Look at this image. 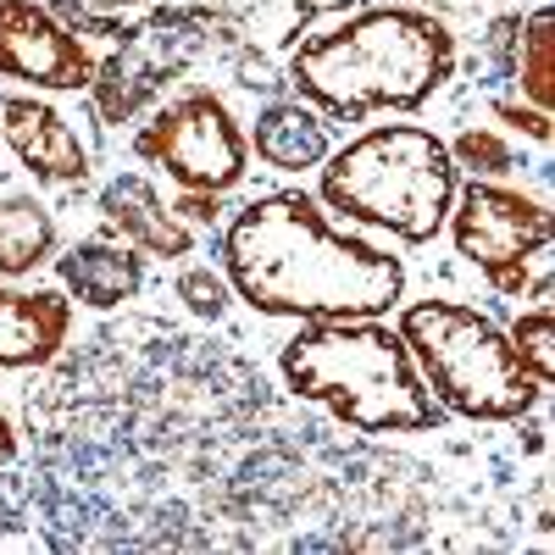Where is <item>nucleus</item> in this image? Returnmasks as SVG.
<instances>
[{
    "label": "nucleus",
    "mask_w": 555,
    "mask_h": 555,
    "mask_svg": "<svg viewBox=\"0 0 555 555\" xmlns=\"http://www.w3.org/2000/svg\"><path fill=\"white\" fill-rule=\"evenodd\" d=\"M222 278L261 317L350 322L389 317L405 300V267L384 245L350 234L306 190H272L222 228Z\"/></svg>",
    "instance_id": "obj_1"
},
{
    "label": "nucleus",
    "mask_w": 555,
    "mask_h": 555,
    "mask_svg": "<svg viewBox=\"0 0 555 555\" xmlns=\"http://www.w3.org/2000/svg\"><path fill=\"white\" fill-rule=\"evenodd\" d=\"M284 78L328 122L423 112L455 78V34L416 7H356L328 34L300 39Z\"/></svg>",
    "instance_id": "obj_2"
},
{
    "label": "nucleus",
    "mask_w": 555,
    "mask_h": 555,
    "mask_svg": "<svg viewBox=\"0 0 555 555\" xmlns=\"http://www.w3.org/2000/svg\"><path fill=\"white\" fill-rule=\"evenodd\" d=\"M284 384L334 411L356 434H439L444 405L428 395L405 339L384 317L300 322V334L278 350Z\"/></svg>",
    "instance_id": "obj_3"
},
{
    "label": "nucleus",
    "mask_w": 555,
    "mask_h": 555,
    "mask_svg": "<svg viewBox=\"0 0 555 555\" xmlns=\"http://www.w3.org/2000/svg\"><path fill=\"white\" fill-rule=\"evenodd\" d=\"M461 167L423 122H378L322 156V206L400 245H434L455 201Z\"/></svg>",
    "instance_id": "obj_4"
},
{
    "label": "nucleus",
    "mask_w": 555,
    "mask_h": 555,
    "mask_svg": "<svg viewBox=\"0 0 555 555\" xmlns=\"http://www.w3.org/2000/svg\"><path fill=\"white\" fill-rule=\"evenodd\" d=\"M395 334L405 339L428 395L444 411L467 416V423H522L544 400V384H533L505 328L478 306L411 300L395 322Z\"/></svg>",
    "instance_id": "obj_5"
},
{
    "label": "nucleus",
    "mask_w": 555,
    "mask_h": 555,
    "mask_svg": "<svg viewBox=\"0 0 555 555\" xmlns=\"http://www.w3.org/2000/svg\"><path fill=\"white\" fill-rule=\"evenodd\" d=\"M444 228L455 240V256H467L489 278L494 295H505V300H522V289L550 295L544 256H550V240H555V222L533 195L512 190V183H500V178L455 183Z\"/></svg>",
    "instance_id": "obj_6"
},
{
    "label": "nucleus",
    "mask_w": 555,
    "mask_h": 555,
    "mask_svg": "<svg viewBox=\"0 0 555 555\" xmlns=\"http://www.w3.org/2000/svg\"><path fill=\"white\" fill-rule=\"evenodd\" d=\"M133 156L162 167L178 190L228 195L250 172V139L217 89H183L151 112V122H139Z\"/></svg>",
    "instance_id": "obj_7"
},
{
    "label": "nucleus",
    "mask_w": 555,
    "mask_h": 555,
    "mask_svg": "<svg viewBox=\"0 0 555 555\" xmlns=\"http://www.w3.org/2000/svg\"><path fill=\"white\" fill-rule=\"evenodd\" d=\"M211 28H217V12H206V7H162L139 28H122L117 51L106 62H95V78H89L95 112L106 122L139 117L211 44Z\"/></svg>",
    "instance_id": "obj_8"
},
{
    "label": "nucleus",
    "mask_w": 555,
    "mask_h": 555,
    "mask_svg": "<svg viewBox=\"0 0 555 555\" xmlns=\"http://www.w3.org/2000/svg\"><path fill=\"white\" fill-rule=\"evenodd\" d=\"M0 78L78 95L95 78V51L51 12V0H0Z\"/></svg>",
    "instance_id": "obj_9"
},
{
    "label": "nucleus",
    "mask_w": 555,
    "mask_h": 555,
    "mask_svg": "<svg viewBox=\"0 0 555 555\" xmlns=\"http://www.w3.org/2000/svg\"><path fill=\"white\" fill-rule=\"evenodd\" d=\"M0 139L12 145V156L39 178V183H56V190H73V183L89 178V151L78 128L39 95H7L0 101Z\"/></svg>",
    "instance_id": "obj_10"
},
{
    "label": "nucleus",
    "mask_w": 555,
    "mask_h": 555,
    "mask_svg": "<svg viewBox=\"0 0 555 555\" xmlns=\"http://www.w3.org/2000/svg\"><path fill=\"white\" fill-rule=\"evenodd\" d=\"M101 217H106L112 234L128 240L139 256L178 261V256H190V250H195L190 222H183V217L156 195V183H151V178H139V172H122V178L106 183V190H101Z\"/></svg>",
    "instance_id": "obj_11"
},
{
    "label": "nucleus",
    "mask_w": 555,
    "mask_h": 555,
    "mask_svg": "<svg viewBox=\"0 0 555 555\" xmlns=\"http://www.w3.org/2000/svg\"><path fill=\"white\" fill-rule=\"evenodd\" d=\"M51 261H56L62 295L89 306V311H112V306H122V300H133L139 289H145V256H139L128 240L95 234V240L67 245Z\"/></svg>",
    "instance_id": "obj_12"
},
{
    "label": "nucleus",
    "mask_w": 555,
    "mask_h": 555,
    "mask_svg": "<svg viewBox=\"0 0 555 555\" xmlns=\"http://www.w3.org/2000/svg\"><path fill=\"white\" fill-rule=\"evenodd\" d=\"M73 334V300L62 289H12L0 284V366L23 373L44 366Z\"/></svg>",
    "instance_id": "obj_13"
},
{
    "label": "nucleus",
    "mask_w": 555,
    "mask_h": 555,
    "mask_svg": "<svg viewBox=\"0 0 555 555\" xmlns=\"http://www.w3.org/2000/svg\"><path fill=\"white\" fill-rule=\"evenodd\" d=\"M256 162H267L272 172H306V167H322V156L334 151V133H328V117L317 106H306L300 95L295 101H267L256 112V128L245 133Z\"/></svg>",
    "instance_id": "obj_14"
},
{
    "label": "nucleus",
    "mask_w": 555,
    "mask_h": 555,
    "mask_svg": "<svg viewBox=\"0 0 555 555\" xmlns=\"http://www.w3.org/2000/svg\"><path fill=\"white\" fill-rule=\"evenodd\" d=\"M56 256V217L34 195H7L0 201V284L34 278Z\"/></svg>",
    "instance_id": "obj_15"
},
{
    "label": "nucleus",
    "mask_w": 555,
    "mask_h": 555,
    "mask_svg": "<svg viewBox=\"0 0 555 555\" xmlns=\"http://www.w3.org/2000/svg\"><path fill=\"white\" fill-rule=\"evenodd\" d=\"M512 78L522 89V101L550 112L555 101V12L539 7L528 23H517V44H512Z\"/></svg>",
    "instance_id": "obj_16"
},
{
    "label": "nucleus",
    "mask_w": 555,
    "mask_h": 555,
    "mask_svg": "<svg viewBox=\"0 0 555 555\" xmlns=\"http://www.w3.org/2000/svg\"><path fill=\"white\" fill-rule=\"evenodd\" d=\"M512 350H517V361L533 373V384H555V311H550V300L539 295L528 311H517V322H512Z\"/></svg>",
    "instance_id": "obj_17"
},
{
    "label": "nucleus",
    "mask_w": 555,
    "mask_h": 555,
    "mask_svg": "<svg viewBox=\"0 0 555 555\" xmlns=\"http://www.w3.org/2000/svg\"><path fill=\"white\" fill-rule=\"evenodd\" d=\"M450 162L461 172H473V178H505V172H517V151L505 145L494 128H461L455 145H450Z\"/></svg>",
    "instance_id": "obj_18"
},
{
    "label": "nucleus",
    "mask_w": 555,
    "mask_h": 555,
    "mask_svg": "<svg viewBox=\"0 0 555 555\" xmlns=\"http://www.w3.org/2000/svg\"><path fill=\"white\" fill-rule=\"evenodd\" d=\"M178 300L190 306L195 317H222L228 311V300H234V289H228V278L217 272V267H183L178 272Z\"/></svg>",
    "instance_id": "obj_19"
},
{
    "label": "nucleus",
    "mask_w": 555,
    "mask_h": 555,
    "mask_svg": "<svg viewBox=\"0 0 555 555\" xmlns=\"http://www.w3.org/2000/svg\"><path fill=\"white\" fill-rule=\"evenodd\" d=\"M494 117L512 122V128L528 133V139H539V145H550V112H539V106H528V101H494Z\"/></svg>",
    "instance_id": "obj_20"
},
{
    "label": "nucleus",
    "mask_w": 555,
    "mask_h": 555,
    "mask_svg": "<svg viewBox=\"0 0 555 555\" xmlns=\"http://www.w3.org/2000/svg\"><path fill=\"white\" fill-rule=\"evenodd\" d=\"M172 211L183 222H201V228H217L222 222V195H206V190H178Z\"/></svg>",
    "instance_id": "obj_21"
},
{
    "label": "nucleus",
    "mask_w": 555,
    "mask_h": 555,
    "mask_svg": "<svg viewBox=\"0 0 555 555\" xmlns=\"http://www.w3.org/2000/svg\"><path fill=\"white\" fill-rule=\"evenodd\" d=\"M356 7H361V0H295V17L300 23H317V17H345Z\"/></svg>",
    "instance_id": "obj_22"
},
{
    "label": "nucleus",
    "mask_w": 555,
    "mask_h": 555,
    "mask_svg": "<svg viewBox=\"0 0 555 555\" xmlns=\"http://www.w3.org/2000/svg\"><path fill=\"white\" fill-rule=\"evenodd\" d=\"M83 12H95V17H122L128 7H139V0H78Z\"/></svg>",
    "instance_id": "obj_23"
},
{
    "label": "nucleus",
    "mask_w": 555,
    "mask_h": 555,
    "mask_svg": "<svg viewBox=\"0 0 555 555\" xmlns=\"http://www.w3.org/2000/svg\"><path fill=\"white\" fill-rule=\"evenodd\" d=\"M12 455H17V428H12V416L0 411V467H7Z\"/></svg>",
    "instance_id": "obj_24"
}]
</instances>
